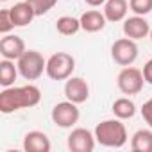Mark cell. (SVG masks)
I'll use <instances>...</instances> for the list:
<instances>
[{
  "instance_id": "obj_1",
  "label": "cell",
  "mask_w": 152,
  "mask_h": 152,
  "mask_svg": "<svg viewBox=\"0 0 152 152\" xmlns=\"http://www.w3.org/2000/svg\"><path fill=\"white\" fill-rule=\"evenodd\" d=\"M41 100V90L34 84L9 86L0 91V113L11 115L20 109H29L38 106Z\"/></svg>"
},
{
  "instance_id": "obj_2",
  "label": "cell",
  "mask_w": 152,
  "mask_h": 152,
  "mask_svg": "<svg viewBox=\"0 0 152 152\" xmlns=\"http://www.w3.org/2000/svg\"><path fill=\"white\" fill-rule=\"evenodd\" d=\"M93 132H95L97 143H100L102 147H107V148H122L129 140L125 125L116 116L97 124Z\"/></svg>"
},
{
  "instance_id": "obj_3",
  "label": "cell",
  "mask_w": 152,
  "mask_h": 152,
  "mask_svg": "<svg viewBox=\"0 0 152 152\" xmlns=\"http://www.w3.org/2000/svg\"><path fill=\"white\" fill-rule=\"evenodd\" d=\"M18 72L25 81H38L47 72V59L38 50H25L23 56L16 61Z\"/></svg>"
},
{
  "instance_id": "obj_4",
  "label": "cell",
  "mask_w": 152,
  "mask_h": 152,
  "mask_svg": "<svg viewBox=\"0 0 152 152\" xmlns=\"http://www.w3.org/2000/svg\"><path fill=\"white\" fill-rule=\"evenodd\" d=\"M75 70V59L68 52H56L47 59V75L52 81H66Z\"/></svg>"
},
{
  "instance_id": "obj_5",
  "label": "cell",
  "mask_w": 152,
  "mask_h": 152,
  "mask_svg": "<svg viewBox=\"0 0 152 152\" xmlns=\"http://www.w3.org/2000/svg\"><path fill=\"white\" fill-rule=\"evenodd\" d=\"M143 72L136 66H124L116 77V86L124 95H138L143 90Z\"/></svg>"
},
{
  "instance_id": "obj_6",
  "label": "cell",
  "mask_w": 152,
  "mask_h": 152,
  "mask_svg": "<svg viewBox=\"0 0 152 152\" xmlns=\"http://www.w3.org/2000/svg\"><path fill=\"white\" fill-rule=\"evenodd\" d=\"M79 104H75L72 100H63V102H57L54 107H52V122L61 127V129H72L75 124L79 122V116H81V111L77 107Z\"/></svg>"
},
{
  "instance_id": "obj_7",
  "label": "cell",
  "mask_w": 152,
  "mask_h": 152,
  "mask_svg": "<svg viewBox=\"0 0 152 152\" xmlns=\"http://www.w3.org/2000/svg\"><path fill=\"white\" fill-rule=\"evenodd\" d=\"M111 57L120 66H131L138 59V45L131 38H120L111 45Z\"/></svg>"
},
{
  "instance_id": "obj_8",
  "label": "cell",
  "mask_w": 152,
  "mask_h": 152,
  "mask_svg": "<svg viewBox=\"0 0 152 152\" xmlns=\"http://www.w3.org/2000/svg\"><path fill=\"white\" fill-rule=\"evenodd\" d=\"M68 148L72 152H93L95 148V132L84 129V127H75L68 134Z\"/></svg>"
},
{
  "instance_id": "obj_9",
  "label": "cell",
  "mask_w": 152,
  "mask_h": 152,
  "mask_svg": "<svg viewBox=\"0 0 152 152\" xmlns=\"http://www.w3.org/2000/svg\"><path fill=\"white\" fill-rule=\"evenodd\" d=\"M64 97L75 104H83L90 99V86L83 77H72L64 83Z\"/></svg>"
},
{
  "instance_id": "obj_10",
  "label": "cell",
  "mask_w": 152,
  "mask_h": 152,
  "mask_svg": "<svg viewBox=\"0 0 152 152\" xmlns=\"http://www.w3.org/2000/svg\"><path fill=\"white\" fill-rule=\"evenodd\" d=\"M25 41L16 34H4L0 39V54L4 59L18 61L25 52Z\"/></svg>"
},
{
  "instance_id": "obj_11",
  "label": "cell",
  "mask_w": 152,
  "mask_h": 152,
  "mask_svg": "<svg viewBox=\"0 0 152 152\" xmlns=\"http://www.w3.org/2000/svg\"><path fill=\"white\" fill-rule=\"evenodd\" d=\"M124 34L134 41L138 39H143L150 34V25L148 22L145 20V16H140V15H134L131 18H125L124 20Z\"/></svg>"
},
{
  "instance_id": "obj_12",
  "label": "cell",
  "mask_w": 152,
  "mask_h": 152,
  "mask_svg": "<svg viewBox=\"0 0 152 152\" xmlns=\"http://www.w3.org/2000/svg\"><path fill=\"white\" fill-rule=\"evenodd\" d=\"M50 148H52L50 140L43 131H29L23 136L25 152H50Z\"/></svg>"
},
{
  "instance_id": "obj_13",
  "label": "cell",
  "mask_w": 152,
  "mask_h": 152,
  "mask_svg": "<svg viewBox=\"0 0 152 152\" xmlns=\"http://www.w3.org/2000/svg\"><path fill=\"white\" fill-rule=\"evenodd\" d=\"M129 2L127 0H107L104 4V16L107 22L111 23H116V22H124L127 18V13H129Z\"/></svg>"
},
{
  "instance_id": "obj_14",
  "label": "cell",
  "mask_w": 152,
  "mask_h": 152,
  "mask_svg": "<svg viewBox=\"0 0 152 152\" xmlns=\"http://www.w3.org/2000/svg\"><path fill=\"white\" fill-rule=\"evenodd\" d=\"M79 20H81V29L86 31V32H91V34L93 32H100L106 27V23H107L104 13H100L97 9H90V11L83 13Z\"/></svg>"
},
{
  "instance_id": "obj_15",
  "label": "cell",
  "mask_w": 152,
  "mask_h": 152,
  "mask_svg": "<svg viewBox=\"0 0 152 152\" xmlns=\"http://www.w3.org/2000/svg\"><path fill=\"white\" fill-rule=\"evenodd\" d=\"M9 11H11V18L15 22V27H27L34 20V16H36L34 7L27 2V0H25V2L15 4L13 7H9Z\"/></svg>"
},
{
  "instance_id": "obj_16",
  "label": "cell",
  "mask_w": 152,
  "mask_h": 152,
  "mask_svg": "<svg viewBox=\"0 0 152 152\" xmlns=\"http://www.w3.org/2000/svg\"><path fill=\"white\" fill-rule=\"evenodd\" d=\"M18 64H15V61L11 59H2L0 61V86L2 88H9L15 86V81L18 77Z\"/></svg>"
},
{
  "instance_id": "obj_17",
  "label": "cell",
  "mask_w": 152,
  "mask_h": 152,
  "mask_svg": "<svg viewBox=\"0 0 152 152\" xmlns=\"http://www.w3.org/2000/svg\"><path fill=\"white\" fill-rule=\"evenodd\" d=\"M131 150L152 152V129H140L131 138Z\"/></svg>"
},
{
  "instance_id": "obj_18",
  "label": "cell",
  "mask_w": 152,
  "mask_h": 152,
  "mask_svg": "<svg viewBox=\"0 0 152 152\" xmlns=\"http://www.w3.org/2000/svg\"><path fill=\"white\" fill-rule=\"evenodd\" d=\"M111 111L116 118L120 120H127V118H132L136 115V104L129 99V97H122V99H116L111 106Z\"/></svg>"
},
{
  "instance_id": "obj_19",
  "label": "cell",
  "mask_w": 152,
  "mask_h": 152,
  "mask_svg": "<svg viewBox=\"0 0 152 152\" xmlns=\"http://www.w3.org/2000/svg\"><path fill=\"white\" fill-rule=\"evenodd\" d=\"M56 29L63 36H73L81 31V20L73 16H61L56 22Z\"/></svg>"
},
{
  "instance_id": "obj_20",
  "label": "cell",
  "mask_w": 152,
  "mask_h": 152,
  "mask_svg": "<svg viewBox=\"0 0 152 152\" xmlns=\"http://www.w3.org/2000/svg\"><path fill=\"white\" fill-rule=\"evenodd\" d=\"M27 2L34 7L36 16H43V15H47L50 9L56 7L57 0H27Z\"/></svg>"
},
{
  "instance_id": "obj_21",
  "label": "cell",
  "mask_w": 152,
  "mask_h": 152,
  "mask_svg": "<svg viewBox=\"0 0 152 152\" xmlns=\"http://www.w3.org/2000/svg\"><path fill=\"white\" fill-rule=\"evenodd\" d=\"M129 7L134 15L145 16L152 13V0H129Z\"/></svg>"
},
{
  "instance_id": "obj_22",
  "label": "cell",
  "mask_w": 152,
  "mask_h": 152,
  "mask_svg": "<svg viewBox=\"0 0 152 152\" xmlns=\"http://www.w3.org/2000/svg\"><path fill=\"white\" fill-rule=\"evenodd\" d=\"M13 29H15V22L11 18V11L9 9H2L0 11V32L9 34Z\"/></svg>"
},
{
  "instance_id": "obj_23",
  "label": "cell",
  "mask_w": 152,
  "mask_h": 152,
  "mask_svg": "<svg viewBox=\"0 0 152 152\" xmlns=\"http://www.w3.org/2000/svg\"><path fill=\"white\" fill-rule=\"evenodd\" d=\"M141 116H143V120H145V124L152 129V97L147 100V102H143V106H141Z\"/></svg>"
},
{
  "instance_id": "obj_24",
  "label": "cell",
  "mask_w": 152,
  "mask_h": 152,
  "mask_svg": "<svg viewBox=\"0 0 152 152\" xmlns=\"http://www.w3.org/2000/svg\"><path fill=\"white\" fill-rule=\"evenodd\" d=\"M141 72H143V79H145V83L152 86V57L145 63V66H143Z\"/></svg>"
},
{
  "instance_id": "obj_25",
  "label": "cell",
  "mask_w": 152,
  "mask_h": 152,
  "mask_svg": "<svg viewBox=\"0 0 152 152\" xmlns=\"http://www.w3.org/2000/svg\"><path fill=\"white\" fill-rule=\"evenodd\" d=\"M84 2L90 6V7H100V6H104L107 0H84Z\"/></svg>"
},
{
  "instance_id": "obj_26",
  "label": "cell",
  "mask_w": 152,
  "mask_h": 152,
  "mask_svg": "<svg viewBox=\"0 0 152 152\" xmlns=\"http://www.w3.org/2000/svg\"><path fill=\"white\" fill-rule=\"evenodd\" d=\"M148 38H150V41H152V29H150V34H148Z\"/></svg>"
},
{
  "instance_id": "obj_27",
  "label": "cell",
  "mask_w": 152,
  "mask_h": 152,
  "mask_svg": "<svg viewBox=\"0 0 152 152\" xmlns=\"http://www.w3.org/2000/svg\"><path fill=\"white\" fill-rule=\"evenodd\" d=\"M2 2H7V0H2Z\"/></svg>"
}]
</instances>
